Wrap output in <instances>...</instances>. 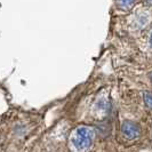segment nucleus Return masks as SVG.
I'll list each match as a JSON object with an SVG mask.
<instances>
[{
	"label": "nucleus",
	"instance_id": "f03ea898",
	"mask_svg": "<svg viewBox=\"0 0 152 152\" xmlns=\"http://www.w3.org/2000/svg\"><path fill=\"white\" fill-rule=\"evenodd\" d=\"M121 134L127 140H135L140 136L141 129H140V126L135 122L125 121L121 126Z\"/></svg>",
	"mask_w": 152,
	"mask_h": 152
},
{
	"label": "nucleus",
	"instance_id": "f257e3e1",
	"mask_svg": "<svg viewBox=\"0 0 152 152\" xmlns=\"http://www.w3.org/2000/svg\"><path fill=\"white\" fill-rule=\"evenodd\" d=\"M94 133L87 127H80L76 130L73 136V144L78 150H87L93 144Z\"/></svg>",
	"mask_w": 152,
	"mask_h": 152
},
{
	"label": "nucleus",
	"instance_id": "7ed1b4c3",
	"mask_svg": "<svg viewBox=\"0 0 152 152\" xmlns=\"http://www.w3.org/2000/svg\"><path fill=\"white\" fill-rule=\"evenodd\" d=\"M143 97H144V102L146 103L148 107H149V109H151V107H152V104H151V101H152L151 93H150V91H144Z\"/></svg>",
	"mask_w": 152,
	"mask_h": 152
},
{
	"label": "nucleus",
	"instance_id": "20e7f679",
	"mask_svg": "<svg viewBox=\"0 0 152 152\" xmlns=\"http://www.w3.org/2000/svg\"><path fill=\"white\" fill-rule=\"evenodd\" d=\"M135 1L136 0H119V4L122 8H129L130 6L134 5Z\"/></svg>",
	"mask_w": 152,
	"mask_h": 152
}]
</instances>
